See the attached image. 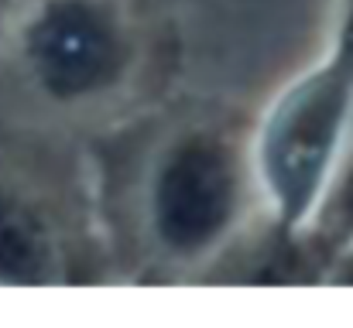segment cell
<instances>
[{
  "label": "cell",
  "instance_id": "obj_1",
  "mask_svg": "<svg viewBox=\"0 0 353 328\" xmlns=\"http://www.w3.org/2000/svg\"><path fill=\"white\" fill-rule=\"evenodd\" d=\"M347 72L312 76L278 103L264 130V171L285 216H302L319 188L347 116Z\"/></svg>",
  "mask_w": 353,
  "mask_h": 328
},
{
  "label": "cell",
  "instance_id": "obj_2",
  "mask_svg": "<svg viewBox=\"0 0 353 328\" xmlns=\"http://www.w3.org/2000/svg\"><path fill=\"white\" fill-rule=\"evenodd\" d=\"M234 209V175L220 147L196 140L185 144L161 171L154 212L158 229L175 250L206 246Z\"/></svg>",
  "mask_w": 353,
  "mask_h": 328
},
{
  "label": "cell",
  "instance_id": "obj_3",
  "mask_svg": "<svg viewBox=\"0 0 353 328\" xmlns=\"http://www.w3.org/2000/svg\"><path fill=\"white\" fill-rule=\"evenodd\" d=\"M28 58L45 89L55 96H83L114 72L117 45L90 3L59 0L31 24Z\"/></svg>",
  "mask_w": 353,
  "mask_h": 328
},
{
  "label": "cell",
  "instance_id": "obj_4",
  "mask_svg": "<svg viewBox=\"0 0 353 328\" xmlns=\"http://www.w3.org/2000/svg\"><path fill=\"white\" fill-rule=\"evenodd\" d=\"M48 270V239L34 216L0 199V281L28 284Z\"/></svg>",
  "mask_w": 353,
  "mask_h": 328
},
{
  "label": "cell",
  "instance_id": "obj_5",
  "mask_svg": "<svg viewBox=\"0 0 353 328\" xmlns=\"http://www.w3.org/2000/svg\"><path fill=\"white\" fill-rule=\"evenodd\" d=\"M343 72H347V79L353 76V14H350V28H347V45H343Z\"/></svg>",
  "mask_w": 353,
  "mask_h": 328
}]
</instances>
